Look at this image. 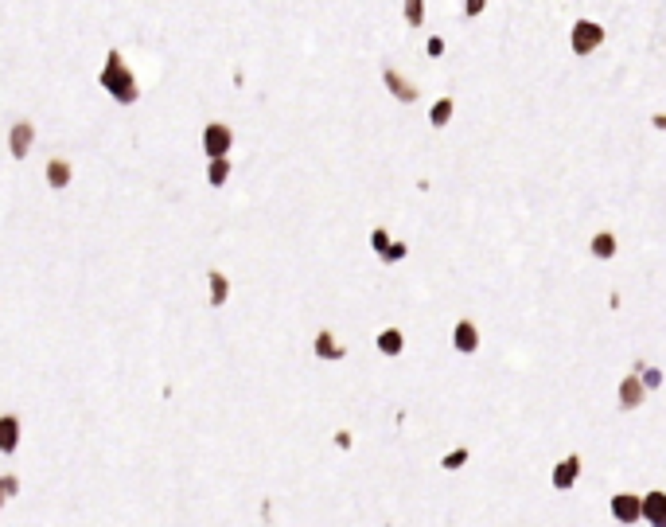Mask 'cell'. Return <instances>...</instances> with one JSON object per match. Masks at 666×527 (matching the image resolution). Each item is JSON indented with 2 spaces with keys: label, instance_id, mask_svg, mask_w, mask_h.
<instances>
[{
  "label": "cell",
  "instance_id": "obj_1",
  "mask_svg": "<svg viewBox=\"0 0 666 527\" xmlns=\"http://www.w3.org/2000/svg\"><path fill=\"white\" fill-rule=\"evenodd\" d=\"M98 86L109 90V98L121 102V106H133V102L140 98V86H137V79H133V70L125 67L121 51H109L106 55V67H101V74H98Z\"/></svg>",
  "mask_w": 666,
  "mask_h": 527
},
{
  "label": "cell",
  "instance_id": "obj_2",
  "mask_svg": "<svg viewBox=\"0 0 666 527\" xmlns=\"http://www.w3.org/2000/svg\"><path fill=\"white\" fill-rule=\"evenodd\" d=\"M585 469H588V461H585V453H561L553 465H549V477H546V485L553 488V492H577L580 488V477H585Z\"/></svg>",
  "mask_w": 666,
  "mask_h": 527
},
{
  "label": "cell",
  "instance_id": "obj_3",
  "mask_svg": "<svg viewBox=\"0 0 666 527\" xmlns=\"http://www.w3.org/2000/svg\"><path fill=\"white\" fill-rule=\"evenodd\" d=\"M608 519L616 527H639L643 524V492L612 488V492H608Z\"/></svg>",
  "mask_w": 666,
  "mask_h": 527
},
{
  "label": "cell",
  "instance_id": "obj_4",
  "mask_svg": "<svg viewBox=\"0 0 666 527\" xmlns=\"http://www.w3.org/2000/svg\"><path fill=\"white\" fill-rule=\"evenodd\" d=\"M647 398H651V391L643 387V379H639L635 371H627V375L616 383V410L619 414H635V410H643Z\"/></svg>",
  "mask_w": 666,
  "mask_h": 527
},
{
  "label": "cell",
  "instance_id": "obj_5",
  "mask_svg": "<svg viewBox=\"0 0 666 527\" xmlns=\"http://www.w3.org/2000/svg\"><path fill=\"white\" fill-rule=\"evenodd\" d=\"M234 149V129L226 121H206L203 125V152L206 160H218V157H230Z\"/></svg>",
  "mask_w": 666,
  "mask_h": 527
},
{
  "label": "cell",
  "instance_id": "obj_6",
  "mask_svg": "<svg viewBox=\"0 0 666 527\" xmlns=\"http://www.w3.org/2000/svg\"><path fill=\"white\" fill-rule=\"evenodd\" d=\"M24 446V414L8 410V414H0V453L4 457H16Z\"/></svg>",
  "mask_w": 666,
  "mask_h": 527
},
{
  "label": "cell",
  "instance_id": "obj_7",
  "mask_svg": "<svg viewBox=\"0 0 666 527\" xmlns=\"http://www.w3.org/2000/svg\"><path fill=\"white\" fill-rule=\"evenodd\" d=\"M312 356L320 359V363H343V359H347V344L335 336L332 329H320L312 336Z\"/></svg>",
  "mask_w": 666,
  "mask_h": 527
},
{
  "label": "cell",
  "instance_id": "obj_8",
  "mask_svg": "<svg viewBox=\"0 0 666 527\" xmlns=\"http://www.w3.org/2000/svg\"><path fill=\"white\" fill-rule=\"evenodd\" d=\"M573 55H592V51L604 43V28L596 20H577L573 24Z\"/></svg>",
  "mask_w": 666,
  "mask_h": 527
},
{
  "label": "cell",
  "instance_id": "obj_9",
  "mask_svg": "<svg viewBox=\"0 0 666 527\" xmlns=\"http://www.w3.org/2000/svg\"><path fill=\"white\" fill-rule=\"evenodd\" d=\"M480 329H476V320H468V317H460L456 324H452V352L456 356H476L480 352Z\"/></svg>",
  "mask_w": 666,
  "mask_h": 527
},
{
  "label": "cell",
  "instance_id": "obj_10",
  "mask_svg": "<svg viewBox=\"0 0 666 527\" xmlns=\"http://www.w3.org/2000/svg\"><path fill=\"white\" fill-rule=\"evenodd\" d=\"M476 461V449L471 446H452V449H444L441 457H437V473H448V477H456V473H464V469Z\"/></svg>",
  "mask_w": 666,
  "mask_h": 527
},
{
  "label": "cell",
  "instance_id": "obj_11",
  "mask_svg": "<svg viewBox=\"0 0 666 527\" xmlns=\"http://www.w3.org/2000/svg\"><path fill=\"white\" fill-rule=\"evenodd\" d=\"M643 524L666 527V488H647L643 492Z\"/></svg>",
  "mask_w": 666,
  "mask_h": 527
},
{
  "label": "cell",
  "instance_id": "obj_12",
  "mask_svg": "<svg viewBox=\"0 0 666 527\" xmlns=\"http://www.w3.org/2000/svg\"><path fill=\"white\" fill-rule=\"evenodd\" d=\"M31 145H35V125L31 121H16L8 129V152H12V160H24L31 152Z\"/></svg>",
  "mask_w": 666,
  "mask_h": 527
},
{
  "label": "cell",
  "instance_id": "obj_13",
  "mask_svg": "<svg viewBox=\"0 0 666 527\" xmlns=\"http://www.w3.org/2000/svg\"><path fill=\"white\" fill-rule=\"evenodd\" d=\"M374 348L382 352L386 359H402L405 356V329H398V324L382 329L378 336H374Z\"/></svg>",
  "mask_w": 666,
  "mask_h": 527
},
{
  "label": "cell",
  "instance_id": "obj_14",
  "mask_svg": "<svg viewBox=\"0 0 666 527\" xmlns=\"http://www.w3.org/2000/svg\"><path fill=\"white\" fill-rule=\"evenodd\" d=\"M43 180H47V188H51V191H63V188H70V180H74V168H70V160H63V157H51L47 164H43Z\"/></svg>",
  "mask_w": 666,
  "mask_h": 527
},
{
  "label": "cell",
  "instance_id": "obj_15",
  "mask_svg": "<svg viewBox=\"0 0 666 527\" xmlns=\"http://www.w3.org/2000/svg\"><path fill=\"white\" fill-rule=\"evenodd\" d=\"M226 301H230V278L222 269H206V305L226 308Z\"/></svg>",
  "mask_w": 666,
  "mask_h": 527
},
{
  "label": "cell",
  "instance_id": "obj_16",
  "mask_svg": "<svg viewBox=\"0 0 666 527\" xmlns=\"http://www.w3.org/2000/svg\"><path fill=\"white\" fill-rule=\"evenodd\" d=\"M588 254L596 262H612L619 254V239H616V230H596L592 239H588Z\"/></svg>",
  "mask_w": 666,
  "mask_h": 527
},
{
  "label": "cell",
  "instance_id": "obj_17",
  "mask_svg": "<svg viewBox=\"0 0 666 527\" xmlns=\"http://www.w3.org/2000/svg\"><path fill=\"white\" fill-rule=\"evenodd\" d=\"M382 82H386V90H390L398 102H417V86H413L409 79H402V74H398L393 67H386V70H382Z\"/></svg>",
  "mask_w": 666,
  "mask_h": 527
},
{
  "label": "cell",
  "instance_id": "obj_18",
  "mask_svg": "<svg viewBox=\"0 0 666 527\" xmlns=\"http://www.w3.org/2000/svg\"><path fill=\"white\" fill-rule=\"evenodd\" d=\"M24 488H28V480H24V473H16V469H8V473H0V504H16V500L24 496Z\"/></svg>",
  "mask_w": 666,
  "mask_h": 527
},
{
  "label": "cell",
  "instance_id": "obj_19",
  "mask_svg": "<svg viewBox=\"0 0 666 527\" xmlns=\"http://www.w3.org/2000/svg\"><path fill=\"white\" fill-rule=\"evenodd\" d=\"M631 371H635V375L643 379V387L651 391V395L666 387V371L658 368V363H647V359H635V363H631Z\"/></svg>",
  "mask_w": 666,
  "mask_h": 527
},
{
  "label": "cell",
  "instance_id": "obj_20",
  "mask_svg": "<svg viewBox=\"0 0 666 527\" xmlns=\"http://www.w3.org/2000/svg\"><path fill=\"white\" fill-rule=\"evenodd\" d=\"M230 176H234V164H230V157L206 160V184H211V188H226V184H230Z\"/></svg>",
  "mask_w": 666,
  "mask_h": 527
},
{
  "label": "cell",
  "instance_id": "obj_21",
  "mask_svg": "<svg viewBox=\"0 0 666 527\" xmlns=\"http://www.w3.org/2000/svg\"><path fill=\"white\" fill-rule=\"evenodd\" d=\"M327 441H332V449L335 453H355V449H359V434H355V430H347V426H335L332 434H327Z\"/></svg>",
  "mask_w": 666,
  "mask_h": 527
},
{
  "label": "cell",
  "instance_id": "obj_22",
  "mask_svg": "<svg viewBox=\"0 0 666 527\" xmlns=\"http://www.w3.org/2000/svg\"><path fill=\"white\" fill-rule=\"evenodd\" d=\"M452 113H456V102H452V98H437V102H432V110H429V125H432V129H444V125L452 121Z\"/></svg>",
  "mask_w": 666,
  "mask_h": 527
},
{
  "label": "cell",
  "instance_id": "obj_23",
  "mask_svg": "<svg viewBox=\"0 0 666 527\" xmlns=\"http://www.w3.org/2000/svg\"><path fill=\"white\" fill-rule=\"evenodd\" d=\"M378 258H382V266H398V262L409 258V242L393 239V242H390V250H386V254H378Z\"/></svg>",
  "mask_w": 666,
  "mask_h": 527
},
{
  "label": "cell",
  "instance_id": "obj_24",
  "mask_svg": "<svg viewBox=\"0 0 666 527\" xmlns=\"http://www.w3.org/2000/svg\"><path fill=\"white\" fill-rule=\"evenodd\" d=\"M390 230H386V227H374L371 230V250H374V254H386V250H390Z\"/></svg>",
  "mask_w": 666,
  "mask_h": 527
},
{
  "label": "cell",
  "instance_id": "obj_25",
  "mask_svg": "<svg viewBox=\"0 0 666 527\" xmlns=\"http://www.w3.org/2000/svg\"><path fill=\"white\" fill-rule=\"evenodd\" d=\"M405 20H409L413 28H421V20H425V0H405Z\"/></svg>",
  "mask_w": 666,
  "mask_h": 527
},
{
  "label": "cell",
  "instance_id": "obj_26",
  "mask_svg": "<svg viewBox=\"0 0 666 527\" xmlns=\"http://www.w3.org/2000/svg\"><path fill=\"white\" fill-rule=\"evenodd\" d=\"M487 8V0H464V16H480Z\"/></svg>",
  "mask_w": 666,
  "mask_h": 527
},
{
  "label": "cell",
  "instance_id": "obj_27",
  "mask_svg": "<svg viewBox=\"0 0 666 527\" xmlns=\"http://www.w3.org/2000/svg\"><path fill=\"white\" fill-rule=\"evenodd\" d=\"M425 51H429L432 59H437V55H444V40H441V36H432V40L425 43Z\"/></svg>",
  "mask_w": 666,
  "mask_h": 527
},
{
  "label": "cell",
  "instance_id": "obj_28",
  "mask_svg": "<svg viewBox=\"0 0 666 527\" xmlns=\"http://www.w3.org/2000/svg\"><path fill=\"white\" fill-rule=\"evenodd\" d=\"M651 125H655L658 133H666V113H651Z\"/></svg>",
  "mask_w": 666,
  "mask_h": 527
}]
</instances>
